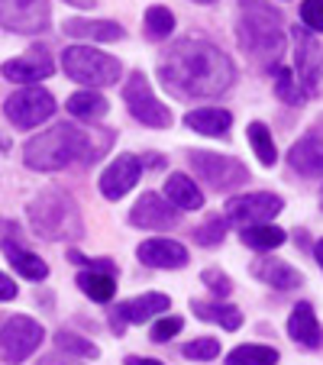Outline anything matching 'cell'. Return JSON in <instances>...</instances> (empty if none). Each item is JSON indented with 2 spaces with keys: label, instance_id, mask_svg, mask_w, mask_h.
<instances>
[{
  "label": "cell",
  "instance_id": "cell-2",
  "mask_svg": "<svg viewBox=\"0 0 323 365\" xmlns=\"http://www.w3.org/2000/svg\"><path fill=\"white\" fill-rule=\"evenodd\" d=\"M113 133L111 130H81L75 123H56L52 130H42L39 136L26 139L23 145V162L33 172H62L75 162H97L103 152L111 149Z\"/></svg>",
  "mask_w": 323,
  "mask_h": 365
},
{
  "label": "cell",
  "instance_id": "cell-34",
  "mask_svg": "<svg viewBox=\"0 0 323 365\" xmlns=\"http://www.w3.org/2000/svg\"><path fill=\"white\" fill-rule=\"evenodd\" d=\"M191 236L198 246H207V249L220 246V242L227 240V217H210V220H204L200 227H194Z\"/></svg>",
  "mask_w": 323,
  "mask_h": 365
},
{
  "label": "cell",
  "instance_id": "cell-12",
  "mask_svg": "<svg viewBox=\"0 0 323 365\" xmlns=\"http://www.w3.org/2000/svg\"><path fill=\"white\" fill-rule=\"evenodd\" d=\"M52 20L48 0H0V26L10 33H46Z\"/></svg>",
  "mask_w": 323,
  "mask_h": 365
},
{
  "label": "cell",
  "instance_id": "cell-18",
  "mask_svg": "<svg viewBox=\"0 0 323 365\" xmlns=\"http://www.w3.org/2000/svg\"><path fill=\"white\" fill-rule=\"evenodd\" d=\"M288 336L294 339L297 346H304V349H320V346H323L320 320H317V310L310 307L307 301H301V304H294V307H291Z\"/></svg>",
  "mask_w": 323,
  "mask_h": 365
},
{
  "label": "cell",
  "instance_id": "cell-35",
  "mask_svg": "<svg viewBox=\"0 0 323 365\" xmlns=\"http://www.w3.org/2000/svg\"><path fill=\"white\" fill-rule=\"evenodd\" d=\"M181 356L191 359V362H210V359L220 356V339H213V336L191 339V343L181 346Z\"/></svg>",
  "mask_w": 323,
  "mask_h": 365
},
{
  "label": "cell",
  "instance_id": "cell-1",
  "mask_svg": "<svg viewBox=\"0 0 323 365\" xmlns=\"http://www.w3.org/2000/svg\"><path fill=\"white\" fill-rule=\"evenodd\" d=\"M158 78H162V88L178 101H207L233 88L236 65L210 39L185 36L172 42L165 56L158 58Z\"/></svg>",
  "mask_w": 323,
  "mask_h": 365
},
{
  "label": "cell",
  "instance_id": "cell-5",
  "mask_svg": "<svg viewBox=\"0 0 323 365\" xmlns=\"http://www.w3.org/2000/svg\"><path fill=\"white\" fill-rule=\"evenodd\" d=\"M62 71L65 78L78 84H88V88H111L117 84V78L123 75V65L120 58L107 56V52H97L91 46H68L62 52Z\"/></svg>",
  "mask_w": 323,
  "mask_h": 365
},
{
  "label": "cell",
  "instance_id": "cell-30",
  "mask_svg": "<svg viewBox=\"0 0 323 365\" xmlns=\"http://www.w3.org/2000/svg\"><path fill=\"white\" fill-rule=\"evenodd\" d=\"M246 136H249V145H252V152L259 155V162L265 168H272L278 162V145L275 139H272V130H268L262 120H252V123L246 126Z\"/></svg>",
  "mask_w": 323,
  "mask_h": 365
},
{
  "label": "cell",
  "instance_id": "cell-25",
  "mask_svg": "<svg viewBox=\"0 0 323 365\" xmlns=\"http://www.w3.org/2000/svg\"><path fill=\"white\" fill-rule=\"evenodd\" d=\"M65 107H68L71 117L94 123V120H103V117H107V110H111V101H107L101 91L84 88V91H75V94L65 101Z\"/></svg>",
  "mask_w": 323,
  "mask_h": 365
},
{
  "label": "cell",
  "instance_id": "cell-33",
  "mask_svg": "<svg viewBox=\"0 0 323 365\" xmlns=\"http://www.w3.org/2000/svg\"><path fill=\"white\" fill-rule=\"evenodd\" d=\"M56 346H58L62 352H71V356H78V359H97V356H101V349H97L91 339L78 336V333L65 330V327L56 333Z\"/></svg>",
  "mask_w": 323,
  "mask_h": 365
},
{
  "label": "cell",
  "instance_id": "cell-31",
  "mask_svg": "<svg viewBox=\"0 0 323 365\" xmlns=\"http://www.w3.org/2000/svg\"><path fill=\"white\" fill-rule=\"evenodd\" d=\"M272 78H275V94L278 101L291 103V107H301L304 101H307V94H304L301 81H297V75L291 68H284V65H275L272 68Z\"/></svg>",
  "mask_w": 323,
  "mask_h": 365
},
{
  "label": "cell",
  "instance_id": "cell-4",
  "mask_svg": "<svg viewBox=\"0 0 323 365\" xmlns=\"http://www.w3.org/2000/svg\"><path fill=\"white\" fill-rule=\"evenodd\" d=\"M29 214V227L36 236L48 242H62V240H81L84 236V217L81 207L71 194L48 187L39 197H33V204L26 207Z\"/></svg>",
  "mask_w": 323,
  "mask_h": 365
},
{
  "label": "cell",
  "instance_id": "cell-28",
  "mask_svg": "<svg viewBox=\"0 0 323 365\" xmlns=\"http://www.w3.org/2000/svg\"><path fill=\"white\" fill-rule=\"evenodd\" d=\"M75 284L81 288V294H88L91 301H97V304H107L113 294H117V275H107V272L88 269L75 278Z\"/></svg>",
  "mask_w": 323,
  "mask_h": 365
},
{
  "label": "cell",
  "instance_id": "cell-6",
  "mask_svg": "<svg viewBox=\"0 0 323 365\" xmlns=\"http://www.w3.org/2000/svg\"><path fill=\"white\" fill-rule=\"evenodd\" d=\"M123 103L130 117L143 126H152V130H168L172 126V110L155 97L149 78L143 71H133L123 81Z\"/></svg>",
  "mask_w": 323,
  "mask_h": 365
},
{
  "label": "cell",
  "instance_id": "cell-32",
  "mask_svg": "<svg viewBox=\"0 0 323 365\" xmlns=\"http://www.w3.org/2000/svg\"><path fill=\"white\" fill-rule=\"evenodd\" d=\"M172 33H175V14L168 7H162V4H152V7L145 10V36H149L152 42H162Z\"/></svg>",
  "mask_w": 323,
  "mask_h": 365
},
{
  "label": "cell",
  "instance_id": "cell-22",
  "mask_svg": "<svg viewBox=\"0 0 323 365\" xmlns=\"http://www.w3.org/2000/svg\"><path fill=\"white\" fill-rule=\"evenodd\" d=\"M252 272L262 278L265 284H272L275 291H294L304 284V275L294 269V265L282 262V259H259L252 265Z\"/></svg>",
  "mask_w": 323,
  "mask_h": 365
},
{
  "label": "cell",
  "instance_id": "cell-11",
  "mask_svg": "<svg viewBox=\"0 0 323 365\" xmlns=\"http://www.w3.org/2000/svg\"><path fill=\"white\" fill-rule=\"evenodd\" d=\"M284 210V200L272 191H252V194H236L227 200V220L240 223V227H252V223H272Z\"/></svg>",
  "mask_w": 323,
  "mask_h": 365
},
{
  "label": "cell",
  "instance_id": "cell-15",
  "mask_svg": "<svg viewBox=\"0 0 323 365\" xmlns=\"http://www.w3.org/2000/svg\"><path fill=\"white\" fill-rule=\"evenodd\" d=\"M178 207H172L162 194L145 191L136 204L130 207V223L139 230H168L178 223Z\"/></svg>",
  "mask_w": 323,
  "mask_h": 365
},
{
  "label": "cell",
  "instance_id": "cell-40",
  "mask_svg": "<svg viewBox=\"0 0 323 365\" xmlns=\"http://www.w3.org/2000/svg\"><path fill=\"white\" fill-rule=\"evenodd\" d=\"M126 365H162L158 359H145V356H126Z\"/></svg>",
  "mask_w": 323,
  "mask_h": 365
},
{
  "label": "cell",
  "instance_id": "cell-21",
  "mask_svg": "<svg viewBox=\"0 0 323 365\" xmlns=\"http://www.w3.org/2000/svg\"><path fill=\"white\" fill-rule=\"evenodd\" d=\"M65 36L71 39H84V42H120L123 39V26L113 20H81V16H71L62 23Z\"/></svg>",
  "mask_w": 323,
  "mask_h": 365
},
{
  "label": "cell",
  "instance_id": "cell-20",
  "mask_svg": "<svg viewBox=\"0 0 323 365\" xmlns=\"http://www.w3.org/2000/svg\"><path fill=\"white\" fill-rule=\"evenodd\" d=\"M185 126L200 136L210 139H227L230 126H233V113L223 110V107H198V110L185 113Z\"/></svg>",
  "mask_w": 323,
  "mask_h": 365
},
{
  "label": "cell",
  "instance_id": "cell-17",
  "mask_svg": "<svg viewBox=\"0 0 323 365\" xmlns=\"http://www.w3.org/2000/svg\"><path fill=\"white\" fill-rule=\"evenodd\" d=\"M136 259L145 265V269H185L188 265V249L181 246V242H175V240H145V242H139V249H136Z\"/></svg>",
  "mask_w": 323,
  "mask_h": 365
},
{
  "label": "cell",
  "instance_id": "cell-41",
  "mask_svg": "<svg viewBox=\"0 0 323 365\" xmlns=\"http://www.w3.org/2000/svg\"><path fill=\"white\" fill-rule=\"evenodd\" d=\"M65 4H71V7H81V10H91L97 0H65Z\"/></svg>",
  "mask_w": 323,
  "mask_h": 365
},
{
  "label": "cell",
  "instance_id": "cell-23",
  "mask_svg": "<svg viewBox=\"0 0 323 365\" xmlns=\"http://www.w3.org/2000/svg\"><path fill=\"white\" fill-rule=\"evenodd\" d=\"M165 200L178 210H200L204 207V191L194 185V178L181 172H172L165 178Z\"/></svg>",
  "mask_w": 323,
  "mask_h": 365
},
{
  "label": "cell",
  "instance_id": "cell-29",
  "mask_svg": "<svg viewBox=\"0 0 323 365\" xmlns=\"http://www.w3.org/2000/svg\"><path fill=\"white\" fill-rule=\"evenodd\" d=\"M278 359H282V352L275 346L262 343H242L227 352V365H278Z\"/></svg>",
  "mask_w": 323,
  "mask_h": 365
},
{
  "label": "cell",
  "instance_id": "cell-44",
  "mask_svg": "<svg viewBox=\"0 0 323 365\" xmlns=\"http://www.w3.org/2000/svg\"><path fill=\"white\" fill-rule=\"evenodd\" d=\"M194 4H204V7H207V4H217V0H194Z\"/></svg>",
  "mask_w": 323,
  "mask_h": 365
},
{
  "label": "cell",
  "instance_id": "cell-8",
  "mask_svg": "<svg viewBox=\"0 0 323 365\" xmlns=\"http://www.w3.org/2000/svg\"><path fill=\"white\" fill-rule=\"evenodd\" d=\"M56 97L48 94L39 84H29V88H20L4 101V117L16 126V130H33V126L46 123L52 113H56Z\"/></svg>",
  "mask_w": 323,
  "mask_h": 365
},
{
  "label": "cell",
  "instance_id": "cell-19",
  "mask_svg": "<svg viewBox=\"0 0 323 365\" xmlns=\"http://www.w3.org/2000/svg\"><path fill=\"white\" fill-rule=\"evenodd\" d=\"M288 165L304 178H323V136H304L291 145Z\"/></svg>",
  "mask_w": 323,
  "mask_h": 365
},
{
  "label": "cell",
  "instance_id": "cell-14",
  "mask_svg": "<svg viewBox=\"0 0 323 365\" xmlns=\"http://www.w3.org/2000/svg\"><path fill=\"white\" fill-rule=\"evenodd\" d=\"M139 175H143V159H139V155H133V152H123V155H117L111 165L103 168V175H101V194L107 200L126 197V194L136 187Z\"/></svg>",
  "mask_w": 323,
  "mask_h": 365
},
{
  "label": "cell",
  "instance_id": "cell-9",
  "mask_svg": "<svg viewBox=\"0 0 323 365\" xmlns=\"http://www.w3.org/2000/svg\"><path fill=\"white\" fill-rule=\"evenodd\" d=\"M42 339H46V330L39 320L26 317V314H14L0 330V356L10 365H20L39 349Z\"/></svg>",
  "mask_w": 323,
  "mask_h": 365
},
{
  "label": "cell",
  "instance_id": "cell-36",
  "mask_svg": "<svg viewBox=\"0 0 323 365\" xmlns=\"http://www.w3.org/2000/svg\"><path fill=\"white\" fill-rule=\"evenodd\" d=\"M200 284H207V288H210V294L220 297V301L233 294V278H230L227 272H220V269H204V272H200Z\"/></svg>",
  "mask_w": 323,
  "mask_h": 365
},
{
  "label": "cell",
  "instance_id": "cell-43",
  "mask_svg": "<svg viewBox=\"0 0 323 365\" xmlns=\"http://www.w3.org/2000/svg\"><path fill=\"white\" fill-rule=\"evenodd\" d=\"M314 259H317V265H320V269H323V240L314 246Z\"/></svg>",
  "mask_w": 323,
  "mask_h": 365
},
{
  "label": "cell",
  "instance_id": "cell-3",
  "mask_svg": "<svg viewBox=\"0 0 323 365\" xmlns=\"http://www.w3.org/2000/svg\"><path fill=\"white\" fill-rule=\"evenodd\" d=\"M236 42L255 62H278L284 52V20L265 0H246L240 10Z\"/></svg>",
  "mask_w": 323,
  "mask_h": 365
},
{
  "label": "cell",
  "instance_id": "cell-37",
  "mask_svg": "<svg viewBox=\"0 0 323 365\" xmlns=\"http://www.w3.org/2000/svg\"><path fill=\"white\" fill-rule=\"evenodd\" d=\"M181 330H185V320H181V317H162L149 330V339H152V343H168V339H175Z\"/></svg>",
  "mask_w": 323,
  "mask_h": 365
},
{
  "label": "cell",
  "instance_id": "cell-42",
  "mask_svg": "<svg viewBox=\"0 0 323 365\" xmlns=\"http://www.w3.org/2000/svg\"><path fill=\"white\" fill-rule=\"evenodd\" d=\"M39 365H68V359H65V362H62V359H58V356H46Z\"/></svg>",
  "mask_w": 323,
  "mask_h": 365
},
{
  "label": "cell",
  "instance_id": "cell-13",
  "mask_svg": "<svg viewBox=\"0 0 323 365\" xmlns=\"http://www.w3.org/2000/svg\"><path fill=\"white\" fill-rule=\"evenodd\" d=\"M165 310H172V297L162 294V291H145V294L117 304L111 310V330L117 336H123V330L130 324H145V320H152L155 314H165Z\"/></svg>",
  "mask_w": 323,
  "mask_h": 365
},
{
  "label": "cell",
  "instance_id": "cell-39",
  "mask_svg": "<svg viewBox=\"0 0 323 365\" xmlns=\"http://www.w3.org/2000/svg\"><path fill=\"white\" fill-rule=\"evenodd\" d=\"M16 294H20V288L14 284V278L0 272V301H14Z\"/></svg>",
  "mask_w": 323,
  "mask_h": 365
},
{
  "label": "cell",
  "instance_id": "cell-45",
  "mask_svg": "<svg viewBox=\"0 0 323 365\" xmlns=\"http://www.w3.org/2000/svg\"><path fill=\"white\" fill-rule=\"evenodd\" d=\"M320 207H323V191H320Z\"/></svg>",
  "mask_w": 323,
  "mask_h": 365
},
{
  "label": "cell",
  "instance_id": "cell-16",
  "mask_svg": "<svg viewBox=\"0 0 323 365\" xmlns=\"http://www.w3.org/2000/svg\"><path fill=\"white\" fill-rule=\"evenodd\" d=\"M52 71H56V62L46 48H29L26 56L0 65V75L10 84H39L42 78H52Z\"/></svg>",
  "mask_w": 323,
  "mask_h": 365
},
{
  "label": "cell",
  "instance_id": "cell-24",
  "mask_svg": "<svg viewBox=\"0 0 323 365\" xmlns=\"http://www.w3.org/2000/svg\"><path fill=\"white\" fill-rule=\"evenodd\" d=\"M194 317L204 320V324H220L223 330H240L242 327V310L233 307V304H223L220 297L217 301H191Z\"/></svg>",
  "mask_w": 323,
  "mask_h": 365
},
{
  "label": "cell",
  "instance_id": "cell-27",
  "mask_svg": "<svg viewBox=\"0 0 323 365\" xmlns=\"http://www.w3.org/2000/svg\"><path fill=\"white\" fill-rule=\"evenodd\" d=\"M240 240H242V246L255 249V252H272V249L284 246L288 233L282 227H275V223H252V227H242Z\"/></svg>",
  "mask_w": 323,
  "mask_h": 365
},
{
  "label": "cell",
  "instance_id": "cell-7",
  "mask_svg": "<svg viewBox=\"0 0 323 365\" xmlns=\"http://www.w3.org/2000/svg\"><path fill=\"white\" fill-rule=\"evenodd\" d=\"M188 162H191L194 175L200 181H207L213 191H236V187H242L249 181V168L240 159H233V155L198 149L188 155Z\"/></svg>",
  "mask_w": 323,
  "mask_h": 365
},
{
  "label": "cell",
  "instance_id": "cell-38",
  "mask_svg": "<svg viewBox=\"0 0 323 365\" xmlns=\"http://www.w3.org/2000/svg\"><path fill=\"white\" fill-rule=\"evenodd\" d=\"M301 23L310 29V33H323V0H304Z\"/></svg>",
  "mask_w": 323,
  "mask_h": 365
},
{
  "label": "cell",
  "instance_id": "cell-10",
  "mask_svg": "<svg viewBox=\"0 0 323 365\" xmlns=\"http://www.w3.org/2000/svg\"><path fill=\"white\" fill-rule=\"evenodd\" d=\"M291 36H294V46H297L294 75H297V81H301L304 94L317 97L323 91V46L314 39V33H310L307 26H294Z\"/></svg>",
  "mask_w": 323,
  "mask_h": 365
},
{
  "label": "cell",
  "instance_id": "cell-26",
  "mask_svg": "<svg viewBox=\"0 0 323 365\" xmlns=\"http://www.w3.org/2000/svg\"><path fill=\"white\" fill-rule=\"evenodd\" d=\"M4 255H7V262L14 265V272H20L26 282H46L48 278V265L42 262L36 252H29V249L16 246V242L4 240Z\"/></svg>",
  "mask_w": 323,
  "mask_h": 365
}]
</instances>
